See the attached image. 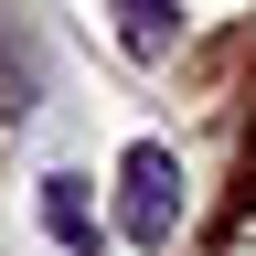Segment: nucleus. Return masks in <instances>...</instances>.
<instances>
[{
  "label": "nucleus",
  "instance_id": "3",
  "mask_svg": "<svg viewBox=\"0 0 256 256\" xmlns=\"http://www.w3.org/2000/svg\"><path fill=\"white\" fill-rule=\"evenodd\" d=\"M118 43L160 64V54H182V0H118Z\"/></svg>",
  "mask_w": 256,
  "mask_h": 256
},
{
  "label": "nucleus",
  "instance_id": "1",
  "mask_svg": "<svg viewBox=\"0 0 256 256\" xmlns=\"http://www.w3.org/2000/svg\"><path fill=\"white\" fill-rule=\"evenodd\" d=\"M118 235L150 246V256L182 235V160L160 150V139H139V150L118 160Z\"/></svg>",
  "mask_w": 256,
  "mask_h": 256
},
{
  "label": "nucleus",
  "instance_id": "2",
  "mask_svg": "<svg viewBox=\"0 0 256 256\" xmlns=\"http://www.w3.org/2000/svg\"><path fill=\"white\" fill-rule=\"evenodd\" d=\"M43 224H54V246H64V256H96V203H86V182H75V171H43Z\"/></svg>",
  "mask_w": 256,
  "mask_h": 256
}]
</instances>
